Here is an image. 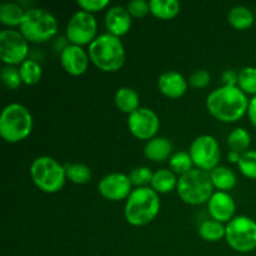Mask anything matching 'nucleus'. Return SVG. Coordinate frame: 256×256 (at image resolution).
Returning a JSON list of instances; mask_svg holds the SVG:
<instances>
[{"instance_id": "f257e3e1", "label": "nucleus", "mask_w": 256, "mask_h": 256, "mask_svg": "<svg viewBox=\"0 0 256 256\" xmlns=\"http://www.w3.org/2000/svg\"><path fill=\"white\" fill-rule=\"evenodd\" d=\"M250 100L239 86H222L212 90L206 98V109L218 122H236L248 114Z\"/></svg>"}, {"instance_id": "f03ea898", "label": "nucleus", "mask_w": 256, "mask_h": 256, "mask_svg": "<svg viewBox=\"0 0 256 256\" xmlns=\"http://www.w3.org/2000/svg\"><path fill=\"white\" fill-rule=\"evenodd\" d=\"M160 212V198L150 186L134 188L125 200L124 216L129 225L146 226L155 220Z\"/></svg>"}, {"instance_id": "7ed1b4c3", "label": "nucleus", "mask_w": 256, "mask_h": 256, "mask_svg": "<svg viewBox=\"0 0 256 256\" xmlns=\"http://www.w3.org/2000/svg\"><path fill=\"white\" fill-rule=\"evenodd\" d=\"M90 62L105 72H115L125 64L126 52L120 38L109 32L98 35L96 39L88 48Z\"/></svg>"}, {"instance_id": "20e7f679", "label": "nucleus", "mask_w": 256, "mask_h": 256, "mask_svg": "<svg viewBox=\"0 0 256 256\" xmlns=\"http://www.w3.org/2000/svg\"><path fill=\"white\" fill-rule=\"evenodd\" d=\"M34 120L30 110L19 102L8 104L0 115V136L10 144L26 139L32 132Z\"/></svg>"}, {"instance_id": "39448f33", "label": "nucleus", "mask_w": 256, "mask_h": 256, "mask_svg": "<svg viewBox=\"0 0 256 256\" xmlns=\"http://www.w3.org/2000/svg\"><path fill=\"white\" fill-rule=\"evenodd\" d=\"M29 172L35 186L46 194L60 192L68 180L64 165L48 155L32 160Z\"/></svg>"}, {"instance_id": "423d86ee", "label": "nucleus", "mask_w": 256, "mask_h": 256, "mask_svg": "<svg viewBox=\"0 0 256 256\" xmlns=\"http://www.w3.org/2000/svg\"><path fill=\"white\" fill-rule=\"evenodd\" d=\"M59 22L55 15L44 8H30L20 25V32L29 42H45L58 34Z\"/></svg>"}, {"instance_id": "0eeeda50", "label": "nucleus", "mask_w": 256, "mask_h": 256, "mask_svg": "<svg viewBox=\"0 0 256 256\" xmlns=\"http://www.w3.org/2000/svg\"><path fill=\"white\" fill-rule=\"evenodd\" d=\"M176 192L185 204L199 206L208 204L215 192L209 172L195 168L192 172L179 176Z\"/></svg>"}, {"instance_id": "6e6552de", "label": "nucleus", "mask_w": 256, "mask_h": 256, "mask_svg": "<svg viewBox=\"0 0 256 256\" xmlns=\"http://www.w3.org/2000/svg\"><path fill=\"white\" fill-rule=\"evenodd\" d=\"M225 240L234 252L248 254L256 249V222L246 215H239L226 224Z\"/></svg>"}, {"instance_id": "1a4fd4ad", "label": "nucleus", "mask_w": 256, "mask_h": 256, "mask_svg": "<svg viewBox=\"0 0 256 256\" xmlns=\"http://www.w3.org/2000/svg\"><path fill=\"white\" fill-rule=\"evenodd\" d=\"M189 154L196 169L210 172L219 166L222 150L219 142L212 135L204 134L192 140Z\"/></svg>"}, {"instance_id": "9d476101", "label": "nucleus", "mask_w": 256, "mask_h": 256, "mask_svg": "<svg viewBox=\"0 0 256 256\" xmlns=\"http://www.w3.org/2000/svg\"><path fill=\"white\" fill-rule=\"evenodd\" d=\"M29 55V42L18 30L4 29L0 32V59L5 65H22Z\"/></svg>"}, {"instance_id": "9b49d317", "label": "nucleus", "mask_w": 256, "mask_h": 256, "mask_svg": "<svg viewBox=\"0 0 256 256\" xmlns=\"http://www.w3.org/2000/svg\"><path fill=\"white\" fill-rule=\"evenodd\" d=\"M66 39L70 44L79 45H90L98 38V22L94 14L79 10L68 22L66 29H65Z\"/></svg>"}, {"instance_id": "f8f14e48", "label": "nucleus", "mask_w": 256, "mask_h": 256, "mask_svg": "<svg viewBox=\"0 0 256 256\" xmlns=\"http://www.w3.org/2000/svg\"><path fill=\"white\" fill-rule=\"evenodd\" d=\"M128 129L139 140H152L160 129V119L150 108L140 106L136 112L128 115Z\"/></svg>"}, {"instance_id": "ddd939ff", "label": "nucleus", "mask_w": 256, "mask_h": 256, "mask_svg": "<svg viewBox=\"0 0 256 256\" xmlns=\"http://www.w3.org/2000/svg\"><path fill=\"white\" fill-rule=\"evenodd\" d=\"M134 190L130 178L124 172H110L102 178L98 184V192L109 202L126 200Z\"/></svg>"}, {"instance_id": "4468645a", "label": "nucleus", "mask_w": 256, "mask_h": 256, "mask_svg": "<svg viewBox=\"0 0 256 256\" xmlns=\"http://www.w3.org/2000/svg\"><path fill=\"white\" fill-rule=\"evenodd\" d=\"M90 56L84 46L69 44L60 52V64L62 69L72 76L84 75L89 69Z\"/></svg>"}, {"instance_id": "2eb2a0df", "label": "nucleus", "mask_w": 256, "mask_h": 256, "mask_svg": "<svg viewBox=\"0 0 256 256\" xmlns=\"http://www.w3.org/2000/svg\"><path fill=\"white\" fill-rule=\"evenodd\" d=\"M208 212L212 219L228 224L235 218L236 204L230 192H215L208 202Z\"/></svg>"}, {"instance_id": "dca6fc26", "label": "nucleus", "mask_w": 256, "mask_h": 256, "mask_svg": "<svg viewBox=\"0 0 256 256\" xmlns=\"http://www.w3.org/2000/svg\"><path fill=\"white\" fill-rule=\"evenodd\" d=\"M189 88V82L182 74L175 70L162 72L158 79V89L169 99H180Z\"/></svg>"}, {"instance_id": "f3484780", "label": "nucleus", "mask_w": 256, "mask_h": 256, "mask_svg": "<svg viewBox=\"0 0 256 256\" xmlns=\"http://www.w3.org/2000/svg\"><path fill=\"white\" fill-rule=\"evenodd\" d=\"M132 18L126 8L115 5L110 6L105 14V28L108 32L114 36L122 38L132 29Z\"/></svg>"}, {"instance_id": "a211bd4d", "label": "nucleus", "mask_w": 256, "mask_h": 256, "mask_svg": "<svg viewBox=\"0 0 256 256\" xmlns=\"http://www.w3.org/2000/svg\"><path fill=\"white\" fill-rule=\"evenodd\" d=\"M174 154V145L165 136H155L146 142L144 146V155L148 160L154 162H162L170 160Z\"/></svg>"}, {"instance_id": "6ab92c4d", "label": "nucleus", "mask_w": 256, "mask_h": 256, "mask_svg": "<svg viewBox=\"0 0 256 256\" xmlns=\"http://www.w3.org/2000/svg\"><path fill=\"white\" fill-rule=\"evenodd\" d=\"M114 102L118 110L130 115L140 108V95L132 88L122 86L115 92Z\"/></svg>"}, {"instance_id": "aec40b11", "label": "nucleus", "mask_w": 256, "mask_h": 256, "mask_svg": "<svg viewBox=\"0 0 256 256\" xmlns=\"http://www.w3.org/2000/svg\"><path fill=\"white\" fill-rule=\"evenodd\" d=\"M179 176L170 169H159L154 172L150 188L159 195L169 194L178 188Z\"/></svg>"}, {"instance_id": "412c9836", "label": "nucleus", "mask_w": 256, "mask_h": 256, "mask_svg": "<svg viewBox=\"0 0 256 256\" xmlns=\"http://www.w3.org/2000/svg\"><path fill=\"white\" fill-rule=\"evenodd\" d=\"M209 174L212 186H214V189H216V192H229L230 190L234 189L238 182L235 172L232 169H229V168L222 166V165L215 168Z\"/></svg>"}, {"instance_id": "4be33fe9", "label": "nucleus", "mask_w": 256, "mask_h": 256, "mask_svg": "<svg viewBox=\"0 0 256 256\" xmlns=\"http://www.w3.org/2000/svg\"><path fill=\"white\" fill-rule=\"evenodd\" d=\"M228 22L234 29L246 30L254 25L256 19L255 14L249 8L244 5H236L228 12Z\"/></svg>"}, {"instance_id": "5701e85b", "label": "nucleus", "mask_w": 256, "mask_h": 256, "mask_svg": "<svg viewBox=\"0 0 256 256\" xmlns=\"http://www.w3.org/2000/svg\"><path fill=\"white\" fill-rule=\"evenodd\" d=\"M182 5L178 0H152L150 14L160 20H172L180 14Z\"/></svg>"}, {"instance_id": "b1692460", "label": "nucleus", "mask_w": 256, "mask_h": 256, "mask_svg": "<svg viewBox=\"0 0 256 256\" xmlns=\"http://www.w3.org/2000/svg\"><path fill=\"white\" fill-rule=\"evenodd\" d=\"M26 10L18 2H4L0 6V22L9 29L22 25Z\"/></svg>"}, {"instance_id": "393cba45", "label": "nucleus", "mask_w": 256, "mask_h": 256, "mask_svg": "<svg viewBox=\"0 0 256 256\" xmlns=\"http://www.w3.org/2000/svg\"><path fill=\"white\" fill-rule=\"evenodd\" d=\"M200 238L208 242H218L220 240L225 239V234H226V225L222 222H216L214 219H206L199 225Z\"/></svg>"}, {"instance_id": "a878e982", "label": "nucleus", "mask_w": 256, "mask_h": 256, "mask_svg": "<svg viewBox=\"0 0 256 256\" xmlns=\"http://www.w3.org/2000/svg\"><path fill=\"white\" fill-rule=\"evenodd\" d=\"M226 142L232 152L242 154L249 150L250 144H252V135L245 128H236L229 132Z\"/></svg>"}, {"instance_id": "bb28decb", "label": "nucleus", "mask_w": 256, "mask_h": 256, "mask_svg": "<svg viewBox=\"0 0 256 256\" xmlns=\"http://www.w3.org/2000/svg\"><path fill=\"white\" fill-rule=\"evenodd\" d=\"M19 72L22 80V84L28 85V86L36 85L42 78V65L36 60L26 59L19 66Z\"/></svg>"}, {"instance_id": "cd10ccee", "label": "nucleus", "mask_w": 256, "mask_h": 256, "mask_svg": "<svg viewBox=\"0 0 256 256\" xmlns=\"http://www.w3.org/2000/svg\"><path fill=\"white\" fill-rule=\"evenodd\" d=\"M65 166V172H66V179L70 180L72 184L84 185L90 182L92 176V169L88 165L82 164V162H72V164H66Z\"/></svg>"}, {"instance_id": "c85d7f7f", "label": "nucleus", "mask_w": 256, "mask_h": 256, "mask_svg": "<svg viewBox=\"0 0 256 256\" xmlns=\"http://www.w3.org/2000/svg\"><path fill=\"white\" fill-rule=\"evenodd\" d=\"M170 170L174 172L178 176H182L186 172H192L194 169V162H192V156L188 152H176L172 154L169 160Z\"/></svg>"}, {"instance_id": "c756f323", "label": "nucleus", "mask_w": 256, "mask_h": 256, "mask_svg": "<svg viewBox=\"0 0 256 256\" xmlns=\"http://www.w3.org/2000/svg\"><path fill=\"white\" fill-rule=\"evenodd\" d=\"M238 86L246 95H256V68L245 66L239 72L238 78Z\"/></svg>"}, {"instance_id": "7c9ffc66", "label": "nucleus", "mask_w": 256, "mask_h": 256, "mask_svg": "<svg viewBox=\"0 0 256 256\" xmlns=\"http://www.w3.org/2000/svg\"><path fill=\"white\" fill-rule=\"evenodd\" d=\"M238 168L245 178L256 180V150H248L242 152L238 162Z\"/></svg>"}, {"instance_id": "2f4dec72", "label": "nucleus", "mask_w": 256, "mask_h": 256, "mask_svg": "<svg viewBox=\"0 0 256 256\" xmlns=\"http://www.w3.org/2000/svg\"><path fill=\"white\" fill-rule=\"evenodd\" d=\"M128 175H129L132 186L145 188L150 186V184H152L154 172H152V169L148 166H136Z\"/></svg>"}, {"instance_id": "473e14b6", "label": "nucleus", "mask_w": 256, "mask_h": 256, "mask_svg": "<svg viewBox=\"0 0 256 256\" xmlns=\"http://www.w3.org/2000/svg\"><path fill=\"white\" fill-rule=\"evenodd\" d=\"M2 82L8 89L16 90L22 84V76H20L19 68L4 65L2 68Z\"/></svg>"}, {"instance_id": "72a5a7b5", "label": "nucleus", "mask_w": 256, "mask_h": 256, "mask_svg": "<svg viewBox=\"0 0 256 256\" xmlns=\"http://www.w3.org/2000/svg\"><path fill=\"white\" fill-rule=\"evenodd\" d=\"M210 80H212V75L206 69H198L190 75L188 82L190 86L194 89H204L210 84Z\"/></svg>"}, {"instance_id": "f704fd0d", "label": "nucleus", "mask_w": 256, "mask_h": 256, "mask_svg": "<svg viewBox=\"0 0 256 256\" xmlns=\"http://www.w3.org/2000/svg\"><path fill=\"white\" fill-rule=\"evenodd\" d=\"M126 9L129 14L132 15V18L140 19V18L146 16L150 12V2H146V0H132L126 5Z\"/></svg>"}, {"instance_id": "c9c22d12", "label": "nucleus", "mask_w": 256, "mask_h": 256, "mask_svg": "<svg viewBox=\"0 0 256 256\" xmlns=\"http://www.w3.org/2000/svg\"><path fill=\"white\" fill-rule=\"evenodd\" d=\"M76 4L82 12L94 14V12H99L106 9L110 5V2L109 0H79Z\"/></svg>"}, {"instance_id": "e433bc0d", "label": "nucleus", "mask_w": 256, "mask_h": 256, "mask_svg": "<svg viewBox=\"0 0 256 256\" xmlns=\"http://www.w3.org/2000/svg\"><path fill=\"white\" fill-rule=\"evenodd\" d=\"M238 78H239V72H234V70H225L222 75V85H225V86H238Z\"/></svg>"}, {"instance_id": "4c0bfd02", "label": "nucleus", "mask_w": 256, "mask_h": 256, "mask_svg": "<svg viewBox=\"0 0 256 256\" xmlns=\"http://www.w3.org/2000/svg\"><path fill=\"white\" fill-rule=\"evenodd\" d=\"M248 116H249L250 122H252V126L256 129V95L250 99L249 109H248Z\"/></svg>"}, {"instance_id": "58836bf2", "label": "nucleus", "mask_w": 256, "mask_h": 256, "mask_svg": "<svg viewBox=\"0 0 256 256\" xmlns=\"http://www.w3.org/2000/svg\"><path fill=\"white\" fill-rule=\"evenodd\" d=\"M240 156H242V154H240V152H232V150L228 152V160H229L230 162H232V164L238 165V162H239V160H240Z\"/></svg>"}, {"instance_id": "ea45409f", "label": "nucleus", "mask_w": 256, "mask_h": 256, "mask_svg": "<svg viewBox=\"0 0 256 256\" xmlns=\"http://www.w3.org/2000/svg\"><path fill=\"white\" fill-rule=\"evenodd\" d=\"M255 19H256V12H255Z\"/></svg>"}]
</instances>
